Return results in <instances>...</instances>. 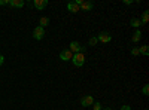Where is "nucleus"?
<instances>
[{
    "mask_svg": "<svg viewBox=\"0 0 149 110\" xmlns=\"http://www.w3.org/2000/svg\"><path fill=\"white\" fill-rule=\"evenodd\" d=\"M130 26H131V27H134V28H137V30H140V27L143 26V24L140 22V19H139V18H131Z\"/></svg>",
    "mask_w": 149,
    "mask_h": 110,
    "instance_id": "obj_12",
    "label": "nucleus"
},
{
    "mask_svg": "<svg viewBox=\"0 0 149 110\" xmlns=\"http://www.w3.org/2000/svg\"><path fill=\"white\" fill-rule=\"evenodd\" d=\"M9 3V0H0V6H6Z\"/></svg>",
    "mask_w": 149,
    "mask_h": 110,
    "instance_id": "obj_21",
    "label": "nucleus"
},
{
    "mask_svg": "<svg viewBox=\"0 0 149 110\" xmlns=\"http://www.w3.org/2000/svg\"><path fill=\"white\" fill-rule=\"evenodd\" d=\"M143 37V34H142V31L140 30H136L134 33H133V37H131V42L133 43H137V42H140V39Z\"/></svg>",
    "mask_w": 149,
    "mask_h": 110,
    "instance_id": "obj_11",
    "label": "nucleus"
},
{
    "mask_svg": "<svg viewBox=\"0 0 149 110\" xmlns=\"http://www.w3.org/2000/svg\"><path fill=\"white\" fill-rule=\"evenodd\" d=\"M66 8H67V10L70 12V14H78V12L81 10V8H79L76 3H74V2H69Z\"/></svg>",
    "mask_w": 149,
    "mask_h": 110,
    "instance_id": "obj_7",
    "label": "nucleus"
},
{
    "mask_svg": "<svg viewBox=\"0 0 149 110\" xmlns=\"http://www.w3.org/2000/svg\"><path fill=\"white\" fill-rule=\"evenodd\" d=\"M72 63H73V66L74 67H82L84 64H85V55L84 54H73V57H72Z\"/></svg>",
    "mask_w": 149,
    "mask_h": 110,
    "instance_id": "obj_2",
    "label": "nucleus"
},
{
    "mask_svg": "<svg viewBox=\"0 0 149 110\" xmlns=\"http://www.w3.org/2000/svg\"><path fill=\"white\" fill-rule=\"evenodd\" d=\"M72 57H73V54L69 49H64L60 52V59H63V61H69V59H72Z\"/></svg>",
    "mask_w": 149,
    "mask_h": 110,
    "instance_id": "obj_9",
    "label": "nucleus"
},
{
    "mask_svg": "<svg viewBox=\"0 0 149 110\" xmlns=\"http://www.w3.org/2000/svg\"><path fill=\"white\" fill-rule=\"evenodd\" d=\"M98 43V40H97V36H93V37L88 40V45L90 46H94V45H97Z\"/></svg>",
    "mask_w": 149,
    "mask_h": 110,
    "instance_id": "obj_16",
    "label": "nucleus"
},
{
    "mask_svg": "<svg viewBox=\"0 0 149 110\" xmlns=\"http://www.w3.org/2000/svg\"><path fill=\"white\" fill-rule=\"evenodd\" d=\"M48 24H49V18H48V17H42V18L39 19V26H40L42 28H45Z\"/></svg>",
    "mask_w": 149,
    "mask_h": 110,
    "instance_id": "obj_13",
    "label": "nucleus"
},
{
    "mask_svg": "<svg viewBox=\"0 0 149 110\" xmlns=\"http://www.w3.org/2000/svg\"><path fill=\"white\" fill-rule=\"evenodd\" d=\"M94 104V98H93V95H85L81 98V106L82 107H90Z\"/></svg>",
    "mask_w": 149,
    "mask_h": 110,
    "instance_id": "obj_4",
    "label": "nucleus"
},
{
    "mask_svg": "<svg viewBox=\"0 0 149 110\" xmlns=\"http://www.w3.org/2000/svg\"><path fill=\"white\" fill-rule=\"evenodd\" d=\"M33 6L37 10H43L48 6V0H33Z\"/></svg>",
    "mask_w": 149,
    "mask_h": 110,
    "instance_id": "obj_6",
    "label": "nucleus"
},
{
    "mask_svg": "<svg viewBox=\"0 0 149 110\" xmlns=\"http://www.w3.org/2000/svg\"><path fill=\"white\" fill-rule=\"evenodd\" d=\"M8 5L12 6V8H22L24 5H26V2H24V0H9Z\"/></svg>",
    "mask_w": 149,
    "mask_h": 110,
    "instance_id": "obj_10",
    "label": "nucleus"
},
{
    "mask_svg": "<svg viewBox=\"0 0 149 110\" xmlns=\"http://www.w3.org/2000/svg\"><path fill=\"white\" fill-rule=\"evenodd\" d=\"M121 110H131V107L128 104H124V106H121Z\"/></svg>",
    "mask_w": 149,
    "mask_h": 110,
    "instance_id": "obj_20",
    "label": "nucleus"
},
{
    "mask_svg": "<svg viewBox=\"0 0 149 110\" xmlns=\"http://www.w3.org/2000/svg\"><path fill=\"white\" fill-rule=\"evenodd\" d=\"M131 55H133V57H137V55H140V52H139V48H133V49H131Z\"/></svg>",
    "mask_w": 149,
    "mask_h": 110,
    "instance_id": "obj_19",
    "label": "nucleus"
},
{
    "mask_svg": "<svg viewBox=\"0 0 149 110\" xmlns=\"http://www.w3.org/2000/svg\"><path fill=\"white\" fill-rule=\"evenodd\" d=\"M69 51L72 52V54H84L85 51H86V46H84V45H81L79 42H76V40H73L70 45H69Z\"/></svg>",
    "mask_w": 149,
    "mask_h": 110,
    "instance_id": "obj_1",
    "label": "nucleus"
},
{
    "mask_svg": "<svg viewBox=\"0 0 149 110\" xmlns=\"http://www.w3.org/2000/svg\"><path fill=\"white\" fill-rule=\"evenodd\" d=\"M133 2H131V0H124V5H131Z\"/></svg>",
    "mask_w": 149,
    "mask_h": 110,
    "instance_id": "obj_23",
    "label": "nucleus"
},
{
    "mask_svg": "<svg viewBox=\"0 0 149 110\" xmlns=\"http://www.w3.org/2000/svg\"><path fill=\"white\" fill-rule=\"evenodd\" d=\"M102 110H112V109H109V107H104V109H102Z\"/></svg>",
    "mask_w": 149,
    "mask_h": 110,
    "instance_id": "obj_24",
    "label": "nucleus"
},
{
    "mask_svg": "<svg viewBox=\"0 0 149 110\" xmlns=\"http://www.w3.org/2000/svg\"><path fill=\"white\" fill-rule=\"evenodd\" d=\"M79 8H81V10H91L94 8V3L91 2V0H84Z\"/></svg>",
    "mask_w": 149,
    "mask_h": 110,
    "instance_id": "obj_8",
    "label": "nucleus"
},
{
    "mask_svg": "<svg viewBox=\"0 0 149 110\" xmlns=\"http://www.w3.org/2000/svg\"><path fill=\"white\" fill-rule=\"evenodd\" d=\"M103 107H102V104L98 103V101H94V104H93V110H102Z\"/></svg>",
    "mask_w": 149,
    "mask_h": 110,
    "instance_id": "obj_17",
    "label": "nucleus"
},
{
    "mask_svg": "<svg viewBox=\"0 0 149 110\" xmlns=\"http://www.w3.org/2000/svg\"><path fill=\"white\" fill-rule=\"evenodd\" d=\"M148 21H149V10H145L143 14H142L140 22H142V24H148Z\"/></svg>",
    "mask_w": 149,
    "mask_h": 110,
    "instance_id": "obj_14",
    "label": "nucleus"
},
{
    "mask_svg": "<svg viewBox=\"0 0 149 110\" xmlns=\"http://www.w3.org/2000/svg\"><path fill=\"white\" fill-rule=\"evenodd\" d=\"M139 52H140L142 55L148 57V55H149V46H148V45H143L142 48H139Z\"/></svg>",
    "mask_w": 149,
    "mask_h": 110,
    "instance_id": "obj_15",
    "label": "nucleus"
},
{
    "mask_svg": "<svg viewBox=\"0 0 149 110\" xmlns=\"http://www.w3.org/2000/svg\"><path fill=\"white\" fill-rule=\"evenodd\" d=\"M97 40L102 42V43H109V42L112 40V36H110L109 33H106V31H102L100 34L97 36Z\"/></svg>",
    "mask_w": 149,
    "mask_h": 110,
    "instance_id": "obj_5",
    "label": "nucleus"
},
{
    "mask_svg": "<svg viewBox=\"0 0 149 110\" xmlns=\"http://www.w3.org/2000/svg\"><path fill=\"white\" fill-rule=\"evenodd\" d=\"M3 63H5V57L0 54V66H3Z\"/></svg>",
    "mask_w": 149,
    "mask_h": 110,
    "instance_id": "obj_22",
    "label": "nucleus"
},
{
    "mask_svg": "<svg viewBox=\"0 0 149 110\" xmlns=\"http://www.w3.org/2000/svg\"><path fill=\"white\" fill-rule=\"evenodd\" d=\"M142 94L143 95H149V85H145V86L142 88Z\"/></svg>",
    "mask_w": 149,
    "mask_h": 110,
    "instance_id": "obj_18",
    "label": "nucleus"
},
{
    "mask_svg": "<svg viewBox=\"0 0 149 110\" xmlns=\"http://www.w3.org/2000/svg\"><path fill=\"white\" fill-rule=\"evenodd\" d=\"M33 37H34L36 40H42V39L45 37V28H42L40 26L34 27V30H33Z\"/></svg>",
    "mask_w": 149,
    "mask_h": 110,
    "instance_id": "obj_3",
    "label": "nucleus"
}]
</instances>
